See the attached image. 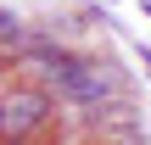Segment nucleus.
Here are the masks:
<instances>
[{"label": "nucleus", "mask_w": 151, "mask_h": 145, "mask_svg": "<svg viewBox=\"0 0 151 145\" xmlns=\"http://www.w3.org/2000/svg\"><path fill=\"white\" fill-rule=\"evenodd\" d=\"M0 145H34V140H0Z\"/></svg>", "instance_id": "3"}, {"label": "nucleus", "mask_w": 151, "mask_h": 145, "mask_svg": "<svg viewBox=\"0 0 151 145\" xmlns=\"http://www.w3.org/2000/svg\"><path fill=\"white\" fill-rule=\"evenodd\" d=\"M90 140L95 145H151V129H146V117H140L134 101H112V106L95 112Z\"/></svg>", "instance_id": "2"}, {"label": "nucleus", "mask_w": 151, "mask_h": 145, "mask_svg": "<svg viewBox=\"0 0 151 145\" xmlns=\"http://www.w3.org/2000/svg\"><path fill=\"white\" fill-rule=\"evenodd\" d=\"M56 117V95L39 84H0V140H39Z\"/></svg>", "instance_id": "1"}]
</instances>
